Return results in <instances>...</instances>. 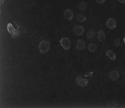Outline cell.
Segmentation results:
<instances>
[{"mask_svg": "<svg viewBox=\"0 0 125 108\" xmlns=\"http://www.w3.org/2000/svg\"><path fill=\"white\" fill-rule=\"evenodd\" d=\"M39 49L41 53L47 52L50 49V43L45 40H42L39 45Z\"/></svg>", "mask_w": 125, "mask_h": 108, "instance_id": "obj_1", "label": "cell"}, {"mask_svg": "<svg viewBox=\"0 0 125 108\" xmlns=\"http://www.w3.org/2000/svg\"><path fill=\"white\" fill-rule=\"evenodd\" d=\"M60 44L62 48L66 50L70 49L71 41L68 38H62L60 40Z\"/></svg>", "mask_w": 125, "mask_h": 108, "instance_id": "obj_2", "label": "cell"}, {"mask_svg": "<svg viewBox=\"0 0 125 108\" xmlns=\"http://www.w3.org/2000/svg\"><path fill=\"white\" fill-rule=\"evenodd\" d=\"M76 81L78 86L85 88L87 86L89 83V80L82 78L81 76H77L76 78Z\"/></svg>", "mask_w": 125, "mask_h": 108, "instance_id": "obj_3", "label": "cell"}, {"mask_svg": "<svg viewBox=\"0 0 125 108\" xmlns=\"http://www.w3.org/2000/svg\"><path fill=\"white\" fill-rule=\"evenodd\" d=\"M73 30L75 35L80 36H82L84 34L85 29L83 26L80 25H77L74 27Z\"/></svg>", "mask_w": 125, "mask_h": 108, "instance_id": "obj_4", "label": "cell"}, {"mask_svg": "<svg viewBox=\"0 0 125 108\" xmlns=\"http://www.w3.org/2000/svg\"><path fill=\"white\" fill-rule=\"evenodd\" d=\"M106 26L108 29H115L117 26L116 20L114 18H110L106 22Z\"/></svg>", "mask_w": 125, "mask_h": 108, "instance_id": "obj_5", "label": "cell"}, {"mask_svg": "<svg viewBox=\"0 0 125 108\" xmlns=\"http://www.w3.org/2000/svg\"><path fill=\"white\" fill-rule=\"evenodd\" d=\"M63 15L65 19L68 21L71 20L74 17V13L73 11L69 9H66L64 11Z\"/></svg>", "mask_w": 125, "mask_h": 108, "instance_id": "obj_6", "label": "cell"}, {"mask_svg": "<svg viewBox=\"0 0 125 108\" xmlns=\"http://www.w3.org/2000/svg\"><path fill=\"white\" fill-rule=\"evenodd\" d=\"M76 47L78 50H84L86 47L85 42L82 39H79L77 41Z\"/></svg>", "mask_w": 125, "mask_h": 108, "instance_id": "obj_7", "label": "cell"}, {"mask_svg": "<svg viewBox=\"0 0 125 108\" xmlns=\"http://www.w3.org/2000/svg\"><path fill=\"white\" fill-rule=\"evenodd\" d=\"M119 73L117 71L114 70L111 72L109 74V77L113 81H116L119 78Z\"/></svg>", "mask_w": 125, "mask_h": 108, "instance_id": "obj_8", "label": "cell"}, {"mask_svg": "<svg viewBox=\"0 0 125 108\" xmlns=\"http://www.w3.org/2000/svg\"><path fill=\"white\" fill-rule=\"evenodd\" d=\"M106 55L108 58H109L110 59H111L112 60L115 61V60H116L117 58H116L115 54L114 53V52L112 50H111L110 49L107 50L106 51Z\"/></svg>", "mask_w": 125, "mask_h": 108, "instance_id": "obj_9", "label": "cell"}, {"mask_svg": "<svg viewBox=\"0 0 125 108\" xmlns=\"http://www.w3.org/2000/svg\"><path fill=\"white\" fill-rule=\"evenodd\" d=\"M97 38L98 40L101 42H103L105 39V36L104 31L102 29L99 30L97 34Z\"/></svg>", "mask_w": 125, "mask_h": 108, "instance_id": "obj_10", "label": "cell"}, {"mask_svg": "<svg viewBox=\"0 0 125 108\" xmlns=\"http://www.w3.org/2000/svg\"><path fill=\"white\" fill-rule=\"evenodd\" d=\"M7 29L8 32L11 34L12 35H16V31L13 25L11 23H8L7 26Z\"/></svg>", "mask_w": 125, "mask_h": 108, "instance_id": "obj_11", "label": "cell"}, {"mask_svg": "<svg viewBox=\"0 0 125 108\" xmlns=\"http://www.w3.org/2000/svg\"><path fill=\"white\" fill-rule=\"evenodd\" d=\"M95 36V32L94 29H90L87 31V37L89 39H92Z\"/></svg>", "mask_w": 125, "mask_h": 108, "instance_id": "obj_12", "label": "cell"}, {"mask_svg": "<svg viewBox=\"0 0 125 108\" xmlns=\"http://www.w3.org/2000/svg\"><path fill=\"white\" fill-rule=\"evenodd\" d=\"M77 21L78 22L83 23V22H85L86 21L87 18L85 16H84L83 15L79 14L77 17Z\"/></svg>", "mask_w": 125, "mask_h": 108, "instance_id": "obj_13", "label": "cell"}, {"mask_svg": "<svg viewBox=\"0 0 125 108\" xmlns=\"http://www.w3.org/2000/svg\"><path fill=\"white\" fill-rule=\"evenodd\" d=\"M97 47L96 44L94 43H91L88 46L89 50L92 52H94V51H95L97 49Z\"/></svg>", "mask_w": 125, "mask_h": 108, "instance_id": "obj_14", "label": "cell"}, {"mask_svg": "<svg viewBox=\"0 0 125 108\" xmlns=\"http://www.w3.org/2000/svg\"><path fill=\"white\" fill-rule=\"evenodd\" d=\"M87 6V3L85 2H80L78 5V8L79 10H84L86 9Z\"/></svg>", "mask_w": 125, "mask_h": 108, "instance_id": "obj_15", "label": "cell"}, {"mask_svg": "<svg viewBox=\"0 0 125 108\" xmlns=\"http://www.w3.org/2000/svg\"><path fill=\"white\" fill-rule=\"evenodd\" d=\"M108 107L110 108H116L118 107V103L115 101H111L107 104Z\"/></svg>", "mask_w": 125, "mask_h": 108, "instance_id": "obj_16", "label": "cell"}, {"mask_svg": "<svg viewBox=\"0 0 125 108\" xmlns=\"http://www.w3.org/2000/svg\"><path fill=\"white\" fill-rule=\"evenodd\" d=\"M114 45L116 47H119L120 45V40L119 38L115 39L114 41Z\"/></svg>", "mask_w": 125, "mask_h": 108, "instance_id": "obj_17", "label": "cell"}, {"mask_svg": "<svg viewBox=\"0 0 125 108\" xmlns=\"http://www.w3.org/2000/svg\"><path fill=\"white\" fill-rule=\"evenodd\" d=\"M94 75L93 72H89L84 75V77H91Z\"/></svg>", "mask_w": 125, "mask_h": 108, "instance_id": "obj_18", "label": "cell"}, {"mask_svg": "<svg viewBox=\"0 0 125 108\" xmlns=\"http://www.w3.org/2000/svg\"><path fill=\"white\" fill-rule=\"evenodd\" d=\"M105 0H95L96 2L98 4H102L103 3Z\"/></svg>", "mask_w": 125, "mask_h": 108, "instance_id": "obj_19", "label": "cell"}, {"mask_svg": "<svg viewBox=\"0 0 125 108\" xmlns=\"http://www.w3.org/2000/svg\"><path fill=\"white\" fill-rule=\"evenodd\" d=\"M118 1L121 3H125V0H118Z\"/></svg>", "mask_w": 125, "mask_h": 108, "instance_id": "obj_20", "label": "cell"}, {"mask_svg": "<svg viewBox=\"0 0 125 108\" xmlns=\"http://www.w3.org/2000/svg\"><path fill=\"white\" fill-rule=\"evenodd\" d=\"M4 2V0H0V4H2Z\"/></svg>", "mask_w": 125, "mask_h": 108, "instance_id": "obj_21", "label": "cell"}, {"mask_svg": "<svg viewBox=\"0 0 125 108\" xmlns=\"http://www.w3.org/2000/svg\"><path fill=\"white\" fill-rule=\"evenodd\" d=\"M123 41H124V44H125V37L124 38V39H123Z\"/></svg>", "mask_w": 125, "mask_h": 108, "instance_id": "obj_22", "label": "cell"}]
</instances>
